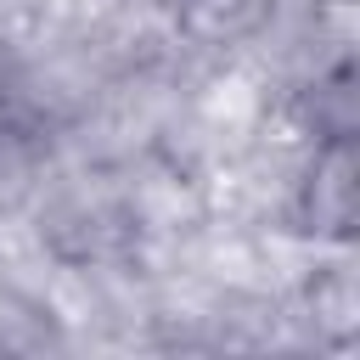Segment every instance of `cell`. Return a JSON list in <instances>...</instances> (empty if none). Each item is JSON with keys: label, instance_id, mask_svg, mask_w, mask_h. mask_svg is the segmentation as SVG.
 <instances>
[{"label": "cell", "instance_id": "1", "mask_svg": "<svg viewBox=\"0 0 360 360\" xmlns=\"http://www.w3.org/2000/svg\"><path fill=\"white\" fill-rule=\"evenodd\" d=\"M298 231L315 242H349L354 236V141L349 129H326L304 180H298Z\"/></svg>", "mask_w": 360, "mask_h": 360}]
</instances>
